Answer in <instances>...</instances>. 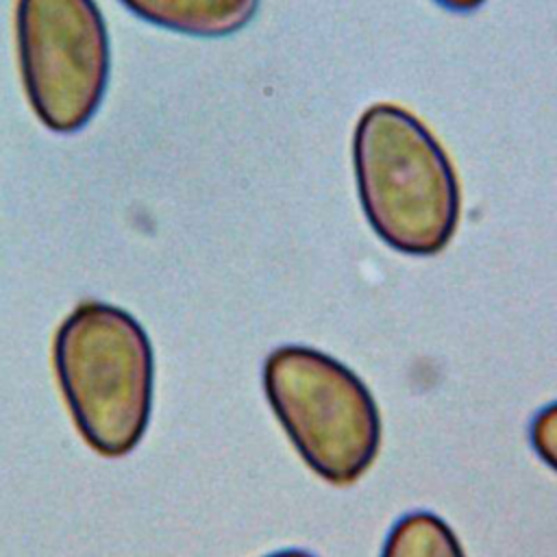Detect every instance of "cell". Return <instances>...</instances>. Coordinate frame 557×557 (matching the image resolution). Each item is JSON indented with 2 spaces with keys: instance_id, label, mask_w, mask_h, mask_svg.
I'll return each instance as SVG.
<instances>
[{
  "instance_id": "obj_1",
  "label": "cell",
  "mask_w": 557,
  "mask_h": 557,
  "mask_svg": "<svg viewBox=\"0 0 557 557\" xmlns=\"http://www.w3.org/2000/svg\"><path fill=\"white\" fill-rule=\"evenodd\" d=\"M361 209L374 233L405 255L440 252L459 224V183L431 131L392 102L368 107L352 139Z\"/></svg>"
},
{
  "instance_id": "obj_2",
  "label": "cell",
  "mask_w": 557,
  "mask_h": 557,
  "mask_svg": "<svg viewBox=\"0 0 557 557\" xmlns=\"http://www.w3.org/2000/svg\"><path fill=\"white\" fill-rule=\"evenodd\" d=\"M52 357L87 444L109 457L133 450L152 407L154 361L144 326L120 307L83 302L59 326Z\"/></svg>"
},
{
  "instance_id": "obj_3",
  "label": "cell",
  "mask_w": 557,
  "mask_h": 557,
  "mask_svg": "<svg viewBox=\"0 0 557 557\" xmlns=\"http://www.w3.org/2000/svg\"><path fill=\"white\" fill-rule=\"evenodd\" d=\"M265 398L305 463L333 485L357 481L374 461L381 418L363 381L342 361L278 346L263 363Z\"/></svg>"
},
{
  "instance_id": "obj_4",
  "label": "cell",
  "mask_w": 557,
  "mask_h": 557,
  "mask_svg": "<svg viewBox=\"0 0 557 557\" xmlns=\"http://www.w3.org/2000/svg\"><path fill=\"white\" fill-rule=\"evenodd\" d=\"M15 41L28 102L54 133L83 128L109 81V37L94 0H17Z\"/></svg>"
},
{
  "instance_id": "obj_5",
  "label": "cell",
  "mask_w": 557,
  "mask_h": 557,
  "mask_svg": "<svg viewBox=\"0 0 557 557\" xmlns=\"http://www.w3.org/2000/svg\"><path fill=\"white\" fill-rule=\"evenodd\" d=\"M137 17L161 28L194 35L224 37L244 28L257 13L259 0H122Z\"/></svg>"
},
{
  "instance_id": "obj_6",
  "label": "cell",
  "mask_w": 557,
  "mask_h": 557,
  "mask_svg": "<svg viewBox=\"0 0 557 557\" xmlns=\"http://www.w3.org/2000/svg\"><path fill=\"white\" fill-rule=\"evenodd\" d=\"M381 557H466L453 529L431 511H411L394 522Z\"/></svg>"
},
{
  "instance_id": "obj_7",
  "label": "cell",
  "mask_w": 557,
  "mask_h": 557,
  "mask_svg": "<svg viewBox=\"0 0 557 557\" xmlns=\"http://www.w3.org/2000/svg\"><path fill=\"white\" fill-rule=\"evenodd\" d=\"M529 442L533 453L557 472V400L542 407L529 424Z\"/></svg>"
},
{
  "instance_id": "obj_8",
  "label": "cell",
  "mask_w": 557,
  "mask_h": 557,
  "mask_svg": "<svg viewBox=\"0 0 557 557\" xmlns=\"http://www.w3.org/2000/svg\"><path fill=\"white\" fill-rule=\"evenodd\" d=\"M435 2L450 9V11H472L479 4H483L485 0H435Z\"/></svg>"
},
{
  "instance_id": "obj_9",
  "label": "cell",
  "mask_w": 557,
  "mask_h": 557,
  "mask_svg": "<svg viewBox=\"0 0 557 557\" xmlns=\"http://www.w3.org/2000/svg\"><path fill=\"white\" fill-rule=\"evenodd\" d=\"M265 557H315L302 548H285V550H276L272 555H265Z\"/></svg>"
}]
</instances>
